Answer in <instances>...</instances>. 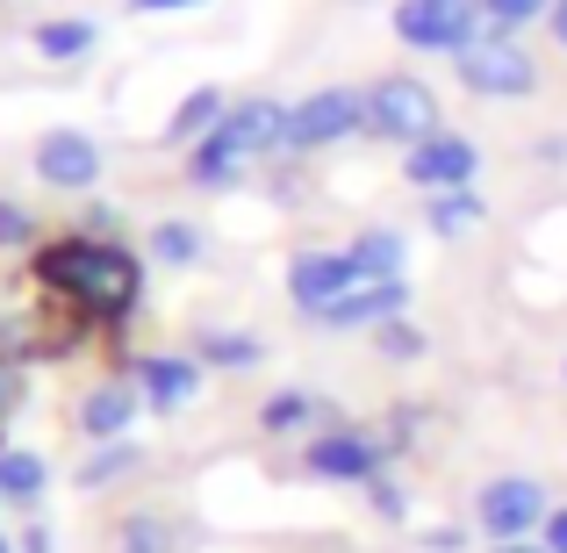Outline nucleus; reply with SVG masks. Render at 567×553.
Returning a JSON list of instances; mask_svg holds the SVG:
<instances>
[{"instance_id": "nucleus-17", "label": "nucleus", "mask_w": 567, "mask_h": 553, "mask_svg": "<svg viewBox=\"0 0 567 553\" xmlns=\"http://www.w3.org/2000/svg\"><path fill=\"white\" fill-rule=\"evenodd\" d=\"M194 540L187 525H166V518H130L123 525V553H181Z\"/></svg>"}, {"instance_id": "nucleus-15", "label": "nucleus", "mask_w": 567, "mask_h": 553, "mask_svg": "<svg viewBox=\"0 0 567 553\" xmlns=\"http://www.w3.org/2000/svg\"><path fill=\"white\" fill-rule=\"evenodd\" d=\"M402 259H410V245H402L395 231H367L360 245H352V266H360L367 280H402Z\"/></svg>"}, {"instance_id": "nucleus-3", "label": "nucleus", "mask_w": 567, "mask_h": 553, "mask_svg": "<svg viewBox=\"0 0 567 553\" xmlns=\"http://www.w3.org/2000/svg\"><path fill=\"white\" fill-rule=\"evenodd\" d=\"M453 65H460V86L482 101H525L539 86V65H532V51L517 37H474Z\"/></svg>"}, {"instance_id": "nucleus-9", "label": "nucleus", "mask_w": 567, "mask_h": 553, "mask_svg": "<svg viewBox=\"0 0 567 553\" xmlns=\"http://www.w3.org/2000/svg\"><path fill=\"white\" fill-rule=\"evenodd\" d=\"M381 460L388 446L360 439V431H331L309 446V474H323V482H381Z\"/></svg>"}, {"instance_id": "nucleus-27", "label": "nucleus", "mask_w": 567, "mask_h": 553, "mask_svg": "<svg viewBox=\"0 0 567 553\" xmlns=\"http://www.w3.org/2000/svg\"><path fill=\"white\" fill-rule=\"evenodd\" d=\"M152 245H158V259H173V266H187V259H194V231H187V223H158Z\"/></svg>"}, {"instance_id": "nucleus-26", "label": "nucleus", "mask_w": 567, "mask_h": 553, "mask_svg": "<svg viewBox=\"0 0 567 553\" xmlns=\"http://www.w3.org/2000/svg\"><path fill=\"white\" fill-rule=\"evenodd\" d=\"M374 346L388 352V360H424V331H416V324H381V331H374Z\"/></svg>"}, {"instance_id": "nucleus-10", "label": "nucleus", "mask_w": 567, "mask_h": 553, "mask_svg": "<svg viewBox=\"0 0 567 553\" xmlns=\"http://www.w3.org/2000/svg\"><path fill=\"white\" fill-rule=\"evenodd\" d=\"M37 173L51 187H94V173H101L94 137H80V130H51V137L37 144Z\"/></svg>"}, {"instance_id": "nucleus-35", "label": "nucleus", "mask_w": 567, "mask_h": 553, "mask_svg": "<svg viewBox=\"0 0 567 553\" xmlns=\"http://www.w3.org/2000/svg\"><path fill=\"white\" fill-rule=\"evenodd\" d=\"M8 402H14V373L0 367V410H8Z\"/></svg>"}, {"instance_id": "nucleus-6", "label": "nucleus", "mask_w": 567, "mask_h": 553, "mask_svg": "<svg viewBox=\"0 0 567 553\" xmlns=\"http://www.w3.org/2000/svg\"><path fill=\"white\" fill-rule=\"evenodd\" d=\"M352 130H367V94H352V86H323V94H309L302 109H288V144L295 152L338 144V137H352Z\"/></svg>"}, {"instance_id": "nucleus-36", "label": "nucleus", "mask_w": 567, "mask_h": 553, "mask_svg": "<svg viewBox=\"0 0 567 553\" xmlns=\"http://www.w3.org/2000/svg\"><path fill=\"white\" fill-rule=\"evenodd\" d=\"M0 553H8V540H0Z\"/></svg>"}, {"instance_id": "nucleus-1", "label": "nucleus", "mask_w": 567, "mask_h": 553, "mask_svg": "<svg viewBox=\"0 0 567 553\" xmlns=\"http://www.w3.org/2000/svg\"><path fill=\"white\" fill-rule=\"evenodd\" d=\"M37 280L51 295H65V303H80L86 317L115 324L130 317V303H137V259L115 245H94V237H65V245H43L37 252Z\"/></svg>"}, {"instance_id": "nucleus-13", "label": "nucleus", "mask_w": 567, "mask_h": 553, "mask_svg": "<svg viewBox=\"0 0 567 553\" xmlns=\"http://www.w3.org/2000/svg\"><path fill=\"white\" fill-rule=\"evenodd\" d=\"M137 381H144V396H152L158 410H181L194 388H202V373H194V360H144Z\"/></svg>"}, {"instance_id": "nucleus-12", "label": "nucleus", "mask_w": 567, "mask_h": 553, "mask_svg": "<svg viewBox=\"0 0 567 553\" xmlns=\"http://www.w3.org/2000/svg\"><path fill=\"white\" fill-rule=\"evenodd\" d=\"M223 130H230L251 158V152H266V144H288V109H280V101H245V109L223 115Z\"/></svg>"}, {"instance_id": "nucleus-22", "label": "nucleus", "mask_w": 567, "mask_h": 553, "mask_svg": "<svg viewBox=\"0 0 567 553\" xmlns=\"http://www.w3.org/2000/svg\"><path fill=\"white\" fill-rule=\"evenodd\" d=\"M482 14L496 22V37H517L525 22H539V14H554V0H482Z\"/></svg>"}, {"instance_id": "nucleus-5", "label": "nucleus", "mask_w": 567, "mask_h": 553, "mask_svg": "<svg viewBox=\"0 0 567 553\" xmlns=\"http://www.w3.org/2000/svg\"><path fill=\"white\" fill-rule=\"evenodd\" d=\"M482 0H402L395 8V37L410 43V51H445L460 58L474 37H482Z\"/></svg>"}, {"instance_id": "nucleus-25", "label": "nucleus", "mask_w": 567, "mask_h": 553, "mask_svg": "<svg viewBox=\"0 0 567 553\" xmlns=\"http://www.w3.org/2000/svg\"><path fill=\"white\" fill-rule=\"evenodd\" d=\"M309 410H317V396H302V388H280V396L266 402V431H295Z\"/></svg>"}, {"instance_id": "nucleus-4", "label": "nucleus", "mask_w": 567, "mask_h": 553, "mask_svg": "<svg viewBox=\"0 0 567 553\" xmlns=\"http://www.w3.org/2000/svg\"><path fill=\"white\" fill-rule=\"evenodd\" d=\"M546 518H554V503H546V489L532 482V474H496V482H482V496H474V525L496 546L546 532Z\"/></svg>"}, {"instance_id": "nucleus-34", "label": "nucleus", "mask_w": 567, "mask_h": 553, "mask_svg": "<svg viewBox=\"0 0 567 553\" xmlns=\"http://www.w3.org/2000/svg\"><path fill=\"white\" fill-rule=\"evenodd\" d=\"M496 553H546V540H511V546H496Z\"/></svg>"}, {"instance_id": "nucleus-2", "label": "nucleus", "mask_w": 567, "mask_h": 553, "mask_svg": "<svg viewBox=\"0 0 567 553\" xmlns=\"http://www.w3.org/2000/svg\"><path fill=\"white\" fill-rule=\"evenodd\" d=\"M367 137H388V144H424L439 137V94L410 72H388V80L367 86Z\"/></svg>"}, {"instance_id": "nucleus-20", "label": "nucleus", "mask_w": 567, "mask_h": 553, "mask_svg": "<svg viewBox=\"0 0 567 553\" xmlns=\"http://www.w3.org/2000/svg\"><path fill=\"white\" fill-rule=\"evenodd\" d=\"M37 489H43V460L37 453H0V496L29 503Z\"/></svg>"}, {"instance_id": "nucleus-7", "label": "nucleus", "mask_w": 567, "mask_h": 553, "mask_svg": "<svg viewBox=\"0 0 567 553\" xmlns=\"http://www.w3.org/2000/svg\"><path fill=\"white\" fill-rule=\"evenodd\" d=\"M352 288H367V274L352 266V252H302V259L288 266V295H295V309H309V317H331Z\"/></svg>"}, {"instance_id": "nucleus-18", "label": "nucleus", "mask_w": 567, "mask_h": 553, "mask_svg": "<svg viewBox=\"0 0 567 553\" xmlns=\"http://www.w3.org/2000/svg\"><path fill=\"white\" fill-rule=\"evenodd\" d=\"M237 158H245V144H237L230 130H216V137H208L202 152H194V166H187V173H194L202 187H223V181L237 173Z\"/></svg>"}, {"instance_id": "nucleus-14", "label": "nucleus", "mask_w": 567, "mask_h": 553, "mask_svg": "<svg viewBox=\"0 0 567 553\" xmlns=\"http://www.w3.org/2000/svg\"><path fill=\"white\" fill-rule=\"evenodd\" d=\"M137 417V396H130L123 381H109V388H94V396L80 402V431H94V439H115V431Z\"/></svg>"}, {"instance_id": "nucleus-19", "label": "nucleus", "mask_w": 567, "mask_h": 553, "mask_svg": "<svg viewBox=\"0 0 567 553\" xmlns=\"http://www.w3.org/2000/svg\"><path fill=\"white\" fill-rule=\"evenodd\" d=\"M37 51L43 58H86V51H94V22H43Z\"/></svg>"}, {"instance_id": "nucleus-28", "label": "nucleus", "mask_w": 567, "mask_h": 553, "mask_svg": "<svg viewBox=\"0 0 567 553\" xmlns=\"http://www.w3.org/2000/svg\"><path fill=\"white\" fill-rule=\"evenodd\" d=\"M22 237H29V216L14 202H0V245H22Z\"/></svg>"}, {"instance_id": "nucleus-29", "label": "nucleus", "mask_w": 567, "mask_h": 553, "mask_svg": "<svg viewBox=\"0 0 567 553\" xmlns=\"http://www.w3.org/2000/svg\"><path fill=\"white\" fill-rule=\"evenodd\" d=\"M374 511H381V518H402V511H410V503H402V489H388V482H374Z\"/></svg>"}, {"instance_id": "nucleus-30", "label": "nucleus", "mask_w": 567, "mask_h": 553, "mask_svg": "<svg viewBox=\"0 0 567 553\" xmlns=\"http://www.w3.org/2000/svg\"><path fill=\"white\" fill-rule=\"evenodd\" d=\"M539 540H546V553H567V511L546 518V532H539Z\"/></svg>"}, {"instance_id": "nucleus-32", "label": "nucleus", "mask_w": 567, "mask_h": 553, "mask_svg": "<svg viewBox=\"0 0 567 553\" xmlns=\"http://www.w3.org/2000/svg\"><path fill=\"white\" fill-rule=\"evenodd\" d=\"M144 14H166V8H202V0H137Z\"/></svg>"}, {"instance_id": "nucleus-11", "label": "nucleus", "mask_w": 567, "mask_h": 553, "mask_svg": "<svg viewBox=\"0 0 567 553\" xmlns=\"http://www.w3.org/2000/svg\"><path fill=\"white\" fill-rule=\"evenodd\" d=\"M402 303H410V288H402V280H367V288H352L323 324H338V331H352V324H374V331H381V324L402 317Z\"/></svg>"}, {"instance_id": "nucleus-16", "label": "nucleus", "mask_w": 567, "mask_h": 553, "mask_svg": "<svg viewBox=\"0 0 567 553\" xmlns=\"http://www.w3.org/2000/svg\"><path fill=\"white\" fill-rule=\"evenodd\" d=\"M482 216H488V208H482V194H474V187L431 194V231H439V237H467V231H474Z\"/></svg>"}, {"instance_id": "nucleus-24", "label": "nucleus", "mask_w": 567, "mask_h": 553, "mask_svg": "<svg viewBox=\"0 0 567 553\" xmlns=\"http://www.w3.org/2000/svg\"><path fill=\"white\" fill-rule=\"evenodd\" d=\"M130 468H137V446H101V453L80 468V489H101V482H115V474H130Z\"/></svg>"}, {"instance_id": "nucleus-31", "label": "nucleus", "mask_w": 567, "mask_h": 553, "mask_svg": "<svg viewBox=\"0 0 567 553\" xmlns=\"http://www.w3.org/2000/svg\"><path fill=\"white\" fill-rule=\"evenodd\" d=\"M424 546H431V553H460V525H439V532H424Z\"/></svg>"}, {"instance_id": "nucleus-21", "label": "nucleus", "mask_w": 567, "mask_h": 553, "mask_svg": "<svg viewBox=\"0 0 567 553\" xmlns=\"http://www.w3.org/2000/svg\"><path fill=\"white\" fill-rule=\"evenodd\" d=\"M194 352H202V360H216V367H251V360H259V338L208 331V338H194Z\"/></svg>"}, {"instance_id": "nucleus-8", "label": "nucleus", "mask_w": 567, "mask_h": 553, "mask_svg": "<svg viewBox=\"0 0 567 553\" xmlns=\"http://www.w3.org/2000/svg\"><path fill=\"white\" fill-rule=\"evenodd\" d=\"M402 173H410V187H424V194H453V187H474V173H482V152H474L467 137H453V130H439V137L410 144Z\"/></svg>"}, {"instance_id": "nucleus-23", "label": "nucleus", "mask_w": 567, "mask_h": 553, "mask_svg": "<svg viewBox=\"0 0 567 553\" xmlns=\"http://www.w3.org/2000/svg\"><path fill=\"white\" fill-rule=\"evenodd\" d=\"M216 115H223V94H216V86H202V94H187V101H181V115H173V137L216 130Z\"/></svg>"}, {"instance_id": "nucleus-33", "label": "nucleus", "mask_w": 567, "mask_h": 553, "mask_svg": "<svg viewBox=\"0 0 567 553\" xmlns=\"http://www.w3.org/2000/svg\"><path fill=\"white\" fill-rule=\"evenodd\" d=\"M546 22H554V37H560V51H567V0H554V14H546Z\"/></svg>"}]
</instances>
